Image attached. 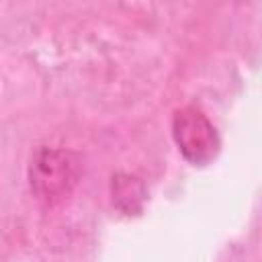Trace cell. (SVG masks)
<instances>
[{
	"label": "cell",
	"instance_id": "obj_1",
	"mask_svg": "<svg viewBox=\"0 0 262 262\" xmlns=\"http://www.w3.org/2000/svg\"><path fill=\"white\" fill-rule=\"evenodd\" d=\"M82 174L80 156L66 147L43 145L29 164V188L41 203L53 205L66 199L78 184Z\"/></svg>",
	"mask_w": 262,
	"mask_h": 262
},
{
	"label": "cell",
	"instance_id": "obj_2",
	"mask_svg": "<svg viewBox=\"0 0 262 262\" xmlns=\"http://www.w3.org/2000/svg\"><path fill=\"white\" fill-rule=\"evenodd\" d=\"M172 137L180 156L192 166H207L221 151V137L213 121L194 104H186L174 113Z\"/></svg>",
	"mask_w": 262,
	"mask_h": 262
},
{
	"label": "cell",
	"instance_id": "obj_3",
	"mask_svg": "<svg viewBox=\"0 0 262 262\" xmlns=\"http://www.w3.org/2000/svg\"><path fill=\"white\" fill-rule=\"evenodd\" d=\"M111 196L115 209H119L123 215H141L147 203V186L137 174L117 172L111 180Z\"/></svg>",
	"mask_w": 262,
	"mask_h": 262
}]
</instances>
